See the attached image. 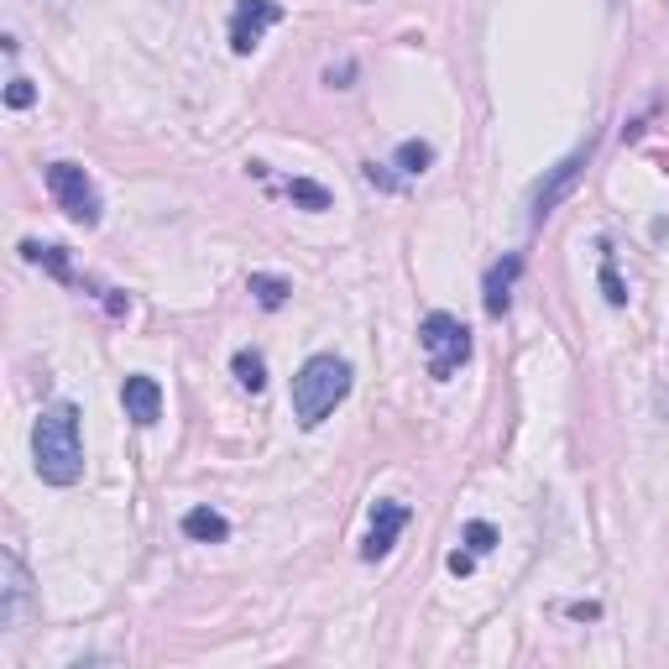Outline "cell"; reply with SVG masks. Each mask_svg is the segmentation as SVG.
Masks as SVG:
<instances>
[{"label": "cell", "mask_w": 669, "mask_h": 669, "mask_svg": "<svg viewBox=\"0 0 669 669\" xmlns=\"http://www.w3.org/2000/svg\"><path fill=\"white\" fill-rule=\"evenodd\" d=\"M351 398V361L340 356H309L293 377V419L304 429H319L330 413Z\"/></svg>", "instance_id": "obj_2"}, {"label": "cell", "mask_w": 669, "mask_h": 669, "mask_svg": "<svg viewBox=\"0 0 669 669\" xmlns=\"http://www.w3.org/2000/svg\"><path fill=\"white\" fill-rule=\"evenodd\" d=\"M27 596H32V575H27V565H21L16 549H6V555H0V628L16 633Z\"/></svg>", "instance_id": "obj_8"}, {"label": "cell", "mask_w": 669, "mask_h": 669, "mask_svg": "<svg viewBox=\"0 0 669 669\" xmlns=\"http://www.w3.org/2000/svg\"><path fill=\"white\" fill-rule=\"evenodd\" d=\"M408 502H377L372 507V528H366V539H361V560H382V555H392V544H398V534L408 528Z\"/></svg>", "instance_id": "obj_7"}, {"label": "cell", "mask_w": 669, "mask_h": 669, "mask_svg": "<svg viewBox=\"0 0 669 669\" xmlns=\"http://www.w3.org/2000/svg\"><path fill=\"white\" fill-rule=\"evenodd\" d=\"M121 408H126V419L136 429H152L157 419H163V387H157V377H126L121 382Z\"/></svg>", "instance_id": "obj_9"}, {"label": "cell", "mask_w": 669, "mask_h": 669, "mask_svg": "<svg viewBox=\"0 0 669 669\" xmlns=\"http://www.w3.org/2000/svg\"><path fill=\"white\" fill-rule=\"evenodd\" d=\"M445 565H450V575H471V570H476V555H471V549H455Z\"/></svg>", "instance_id": "obj_20"}, {"label": "cell", "mask_w": 669, "mask_h": 669, "mask_svg": "<svg viewBox=\"0 0 669 669\" xmlns=\"http://www.w3.org/2000/svg\"><path fill=\"white\" fill-rule=\"evenodd\" d=\"M21 257L32 267H48L58 283H74V267H68V251L63 246H42V241H21Z\"/></svg>", "instance_id": "obj_12"}, {"label": "cell", "mask_w": 669, "mask_h": 669, "mask_svg": "<svg viewBox=\"0 0 669 669\" xmlns=\"http://www.w3.org/2000/svg\"><path fill=\"white\" fill-rule=\"evenodd\" d=\"M288 199L298 204V210H309V215L330 210V189H325V183H314V178H288Z\"/></svg>", "instance_id": "obj_14"}, {"label": "cell", "mask_w": 669, "mask_h": 669, "mask_svg": "<svg viewBox=\"0 0 669 669\" xmlns=\"http://www.w3.org/2000/svg\"><path fill=\"white\" fill-rule=\"evenodd\" d=\"M361 173H366V183H377V189H398V178H392V173H382L377 163H366Z\"/></svg>", "instance_id": "obj_22"}, {"label": "cell", "mask_w": 669, "mask_h": 669, "mask_svg": "<svg viewBox=\"0 0 669 669\" xmlns=\"http://www.w3.org/2000/svg\"><path fill=\"white\" fill-rule=\"evenodd\" d=\"M523 278V257L518 251H507L502 262H492V272H487V288H481V304H487V314L492 319H502L507 314V304H513V283Z\"/></svg>", "instance_id": "obj_10"}, {"label": "cell", "mask_w": 669, "mask_h": 669, "mask_svg": "<svg viewBox=\"0 0 669 669\" xmlns=\"http://www.w3.org/2000/svg\"><path fill=\"white\" fill-rule=\"evenodd\" d=\"M183 534L194 544H225L230 523H225V513H215V507H189V513H183Z\"/></svg>", "instance_id": "obj_11"}, {"label": "cell", "mask_w": 669, "mask_h": 669, "mask_svg": "<svg viewBox=\"0 0 669 669\" xmlns=\"http://www.w3.org/2000/svg\"><path fill=\"white\" fill-rule=\"evenodd\" d=\"M602 293H607V304H612V309H622V304H628V288H622V278H617L612 251H602Z\"/></svg>", "instance_id": "obj_18"}, {"label": "cell", "mask_w": 669, "mask_h": 669, "mask_svg": "<svg viewBox=\"0 0 669 669\" xmlns=\"http://www.w3.org/2000/svg\"><path fill=\"white\" fill-rule=\"evenodd\" d=\"M460 539H466V549L481 560V555H492V549H497V528L487 518H471L466 528H460Z\"/></svg>", "instance_id": "obj_17"}, {"label": "cell", "mask_w": 669, "mask_h": 669, "mask_svg": "<svg viewBox=\"0 0 669 669\" xmlns=\"http://www.w3.org/2000/svg\"><path fill=\"white\" fill-rule=\"evenodd\" d=\"M48 194L58 199V210L74 225H100V189L89 183L79 163H48Z\"/></svg>", "instance_id": "obj_4"}, {"label": "cell", "mask_w": 669, "mask_h": 669, "mask_svg": "<svg viewBox=\"0 0 669 669\" xmlns=\"http://www.w3.org/2000/svg\"><path fill=\"white\" fill-rule=\"evenodd\" d=\"M565 612H570L575 622H596V617H602V607H596V602H570Z\"/></svg>", "instance_id": "obj_21"}, {"label": "cell", "mask_w": 669, "mask_h": 669, "mask_svg": "<svg viewBox=\"0 0 669 669\" xmlns=\"http://www.w3.org/2000/svg\"><path fill=\"white\" fill-rule=\"evenodd\" d=\"M6 105H11V110L37 105V84H32V79H11V84H6Z\"/></svg>", "instance_id": "obj_19"}, {"label": "cell", "mask_w": 669, "mask_h": 669, "mask_svg": "<svg viewBox=\"0 0 669 669\" xmlns=\"http://www.w3.org/2000/svg\"><path fill=\"white\" fill-rule=\"evenodd\" d=\"M251 293H257L262 309H283L293 288H288L283 278H272V272H251Z\"/></svg>", "instance_id": "obj_16"}, {"label": "cell", "mask_w": 669, "mask_h": 669, "mask_svg": "<svg viewBox=\"0 0 669 669\" xmlns=\"http://www.w3.org/2000/svg\"><path fill=\"white\" fill-rule=\"evenodd\" d=\"M419 345H424V356H429V377H434V382H450L460 366L471 361V330L460 325L455 314H445V309L424 314Z\"/></svg>", "instance_id": "obj_3"}, {"label": "cell", "mask_w": 669, "mask_h": 669, "mask_svg": "<svg viewBox=\"0 0 669 669\" xmlns=\"http://www.w3.org/2000/svg\"><path fill=\"white\" fill-rule=\"evenodd\" d=\"M32 460L48 487H74L84 476V434H79V408L74 403H48L32 424Z\"/></svg>", "instance_id": "obj_1"}, {"label": "cell", "mask_w": 669, "mask_h": 669, "mask_svg": "<svg viewBox=\"0 0 669 669\" xmlns=\"http://www.w3.org/2000/svg\"><path fill=\"white\" fill-rule=\"evenodd\" d=\"M283 21V6L278 0H236V11H230V53H257V42Z\"/></svg>", "instance_id": "obj_6"}, {"label": "cell", "mask_w": 669, "mask_h": 669, "mask_svg": "<svg viewBox=\"0 0 669 669\" xmlns=\"http://www.w3.org/2000/svg\"><path fill=\"white\" fill-rule=\"evenodd\" d=\"M230 372H236V382H241L246 392H262V387H267V361H262V351H236Z\"/></svg>", "instance_id": "obj_15"}, {"label": "cell", "mask_w": 669, "mask_h": 669, "mask_svg": "<svg viewBox=\"0 0 669 669\" xmlns=\"http://www.w3.org/2000/svg\"><path fill=\"white\" fill-rule=\"evenodd\" d=\"M429 163H434V147H429V142H419V136H408V142H398V152H392V168H398L403 178L429 173Z\"/></svg>", "instance_id": "obj_13"}, {"label": "cell", "mask_w": 669, "mask_h": 669, "mask_svg": "<svg viewBox=\"0 0 669 669\" xmlns=\"http://www.w3.org/2000/svg\"><path fill=\"white\" fill-rule=\"evenodd\" d=\"M591 152H596V136H586V142L575 147L570 157H560V163L549 168V178L534 189V225H544V220L555 215L565 199H570V189L581 183V173H586V163H591Z\"/></svg>", "instance_id": "obj_5"}]
</instances>
